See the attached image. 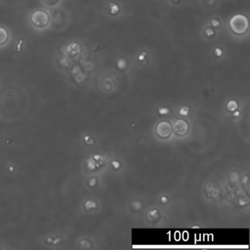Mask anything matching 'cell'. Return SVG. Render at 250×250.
I'll return each instance as SVG.
<instances>
[{"instance_id":"1","label":"cell","mask_w":250,"mask_h":250,"mask_svg":"<svg viewBox=\"0 0 250 250\" xmlns=\"http://www.w3.org/2000/svg\"><path fill=\"white\" fill-rule=\"evenodd\" d=\"M230 27L231 30L236 35H243L249 29V20L247 16L243 14H236L230 18Z\"/></svg>"},{"instance_id":"2","label":"cell","mask_w":250,"mask_h":250,"mask_svg":"<svg viewBox=\"0 0 250 250\" xmlns=\"http://www.w3.org/2000/svg\"><path fill=\"white\" fill-rule=\"evenodd\" d=\"M31 22L34 26L38 28H43L49 24L50 16L46 12L42 10H37L31 15Z\"/></svg>"},{"instance_id":"3","label":"cell","mask_w":250,"mask_h":250,"mask_svg":"<svg viewBox=\"0 0 250 250\" xmlns=\"http://www.w3.org/2000/svg\"><path fill=\"white\" fill-rule=\"evenodd\" d=\"M156 132L161 137H167L172 133V127L167 122H161L157 126Z\"/></svg>"},{"instance_id":"4","label":"cell","mask_w":250,"mask_h":250,"mask_svg":"<svg viewBox=\"0 0 250 250\" xmlns=\"http://www.w3.org/2000/svg\"><path fill=\"white\" fill-rule=\"evenodd\" d=\"M173 129L175 134L178 135H184L188 131L189 126L186 121L183 120H179L174 124Z\"/></svg>"},{"instance_id":"5","label":"cell","mask_w":250,"mask_h":250,"mask_svg":"<svg viewBox=\"0 0 250 250\" xmlns=\"http://www.w3.org/2000/svg\"><path fill=\"white\" fill-rule=\"evenodd\" d=\"M8 39V32L5 28L0 27V46L5 44Z\"/></svg>"},{"instance_id":"6","label":"cell","mask_w":250,"mask_h":250,"mask_svg":"<svg viewBox=\"0 0 250 250\" xmlns=\"http://www.w3.org/2000/svg\"><path fill=\"white\" fill-rule=\"evenodd\" d=\"M43 2L49 6H55L59 2L60 0H42Z\"/></svg>"},{"instance_id":"7","label":"cell","mask_w":250,"mask_h":250,"mask_svg":"<svg viewBox=\"0 0 250 250\" xmlns=\"http://www.w3.org/2000/svg\"><path fill=\"white\" fill-rule=\"evenodd\" d=\"M237 107H238V105H237V103L235 101H230V102H229L228 105V109L231 110V111H233V110H235L237 108Z\"/></svg>"},{"instance_id":"8","label":"cell","mask_w":250,"mask_h":250,"mask_svg":"<svg viewBox=\"0 0 250 250\" xmlns=\"http://www.w3.org/2000/svg\"><path fill=\"white\" fill-rule=\"evenodd\" d=\"M118 68L123 69V68H124L125 67H126V62L124 60H120L118 62Z\"/></svg>"},{"instance_id":"9","label":"cell","mask_w":250,"mask_h":250,"mask_svg":"<svg viewBox=\"0 0 250 250\" xmlns=\"http://www.w3.org/2000/svg\"><path fill=\"white\" fill-rule=\"evenodd\" d=\"M22 43H23V39H21V40L18 41V45H17V50H16V51L17 52H19V51H21V49H22Z\"/></svg>"},{"instance_id":"10","label":"cell","mask_w":250,"mask_h":250,"mask_svg":"<svg viewBox=\"0 0 250 250\" xmlns=\"http://www.w3.org/2000/svg\"><path fill=\"white\" fill-rule=\"evenodd\" d=\"M211 24L214 26H219V21L217 19H213L211 21Z\"/></svg>"},{"instance_id":"11","label":"cell","mask_w":250,"mask_h":250,"mask_svg":"<svg viewBox=\"0 0 250 250\" xmlns=\"http://www.w3.org/2000/svg\"><path fill=\"white\" fill-rule=\"evenodd\" d=\"M206 34H207L208 35H209V36L210 35H213L214 34L213 30H212L211 29H208V30H206Z\"/></svg>"},{"instance_id":"12","label":"cell","mask_w":250,"mask_h":250,"mask_svg":"<svg viewBox=\"0 0 250 250\" xmlns=\"http://www.w3.org/2000/svg\"><path fill=\"white\" fill-rule=\"evenodd\" d=\"M187 112H188V109H187V108H183V109H181L180 114H187Z\"/></svg>"},{"instance_id":"13","label":"cell","mask_w":250,"mask_h":250,"mask_svg":"<svg viewBox=\"0 0 250 250\" xmlns=\"http://www.w3.org/2000/svg\"><path fill=\"white\" fill-rule=\"evenodd\" d=\"M215 52H216V55H217V56H221V55H222V50L219 49H216Z\"/></svg>"},{"instance_id":"14","label":"cell","mask_w":250,"mask_h":250,"mask_svg":"<svg viewBox=\"0 0 250 250\" xmlns=\"http://www.w3.org/2000/svg\"><path fill=\"white\" fill-rule=\"evenodd\" d=\"M168 109H160V111H159V112L161 114H166V113H168Z\"/></svg>"},{"instance_id":"15","label":"cell","mask_w":250,"mask_h":250,"mask_svg":"<svg viewBox=\"0 0 250 250\" xmlns=\"http://www.w3.org/2000/svg\"><path fill=\"white\" fill-rule=\"evenodd\" d=\"M139 58H140V59H141V60H142V59H143V57H142V56H141V57H139Z\"/></svg>"}]
</instances>
